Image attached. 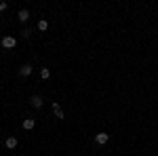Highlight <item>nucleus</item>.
I'll return each mask as SVG.
<instances>
[{"instance_id": "1", "label": "nucleus", "mask_w": 158, "mask_h": 156, "mask_svg": "<svg viewBox=\"0 0 158 156\" xmlns=\"http://www.w3.org/2000/svg\"><path fill=\"white\" fill-rule=\"evenodd\" d=\"M15 44H17V40H15L13 36H4V38H2V47H4V48H13Z\"/></svg>"}, {"instance_id": "2", "label": "nucleus", "mask_w": 158, "mask_h": 156, "mask_svg": "<svg viewBox=\"0 0 158 156\" xmlns=\"http://www.w3.org/2000/svg\"><path fill=\"white\" fill-rule=\"evenodd\" d=\"M108 139H110V135H108V133H97V135H95V141H97L99 145L108 144Z\"/></svg>"}, {"instance_id": "3", "label": "nucleus", "mask_w": 158, "mask_h": 156, "mask_svg": "<svg viewBox=\"0 0 158 156\" xmlns=\"http://www.w3.org/2000/svg\"><path fill=\"white\" fill-rule=\"evenodd\" d=\"M30 103H32V108H42V103H44V101H42V97H40V95H34V97H32V99H30Z\"/></svg>"}, {"instance_id": "4", "label": "nucleus", "mask_w": 158, "mask_h": 156, "mask_svg": "<svg viewBox=\"0 0 158 156\" xmlns=\"http://www.w3.org/2000/svg\"><path fill=\"white\" fill-rule=\"evenodd\" d=\"M17 19H19V21H21V23H25V21H27V19H30V13L25 11V9H21V11H19V15H17Z\"/></svg>"}, {"instance_id": "5", "label": "nucleus", "mask_w": 158, "mask_h": 156, "mask_svg": "<svg viewBox=\"0 0 158 156\" xmlns=\"http://www.w3.org/2000/svg\"><path fill=\"white\" fill-rule=\"evenodd\" d=\"M4 145H6L9 150H13V148H17V137H6V141H4Z\"/></svg>"}, {"instance_id": "6", "label": "nucleus", "mask_w": 158, "mask_h": 156, "mask_svg": "<svg viewBox=\"0 0 158 156\" xmlns=\"http://www.w3.org/2000/svg\"><path fill=\"white\" fill-rule=\"evenodd\" d=\"M34 124H36L34 118H25L23 120V129H25V131H32V129H34Z\"/></svg>"}, {"instance_id": "7", "label": "nucleus", "mask_w": 158, "mask_h": 156, "mask_svg": "<svg viewBox=\"0 0 158 156\" xmlns=\"http://www.w3.org/2000/svg\"><path fill=\"white\" fill-rule=\"evenodd\" d=\"M53 112H55V116H57V118H63V110H61V106L57 103V101L53 103Z\"/></svg>"}, {"instance_id": "8", "label": "nucleus", "mask_w": 158, "mask_h": 156, "mask_svg": "<svg viewBox=\"0 0 158 156\" xmlns=\"http://www.w3.org/2000/svg\"><path fill=\"white\" fill-rule=\"evenodd\" d=\"M19 74H21V76H30V74H32V65H23V68L19 70Z\"/></svg>"}, {"instance_id": "9", "label": "nucleus", "mask_w": 158, "mask_h": 156, "mask_svg": "<svg viewBox=\"0 0 158 156\" xmlns=\"http://www.w3.org/2000/svg\"><path fill=\"white\" fill-rule=\"evenodd\" d=\"M47 27H49V23H47L44 19H40V21H38V30H40V32H44Z\"/></svg>"}, {"instance_id": "10", "label": "nucleus", "mask_w": 158, "mask_h": 156, "mask_svg": "<svg viewBox=\"0 0 158 156\" xmlns=\"http://www.w3.org/2000/svg\"><path fill=\"white\" fill-rule=\"evenodd\" d=\"M40 76H42V78H44V80H47V78H49V76H51L49 68H42V70H40Z\"/></svg>"}, {"instance_id": "11", "label": "nucleus", "mask_w": 158, "mask_h": 156, "mask_svg": "<svg viewBox=\"0 0 158 156\" xmlns=\"http://www.w3.org/2000/svg\"><path fill=\"white\" fill-rule=\"evenodd\" d=\"M0 11H6V2H0Z\"/></svg>"}]
</instances>
